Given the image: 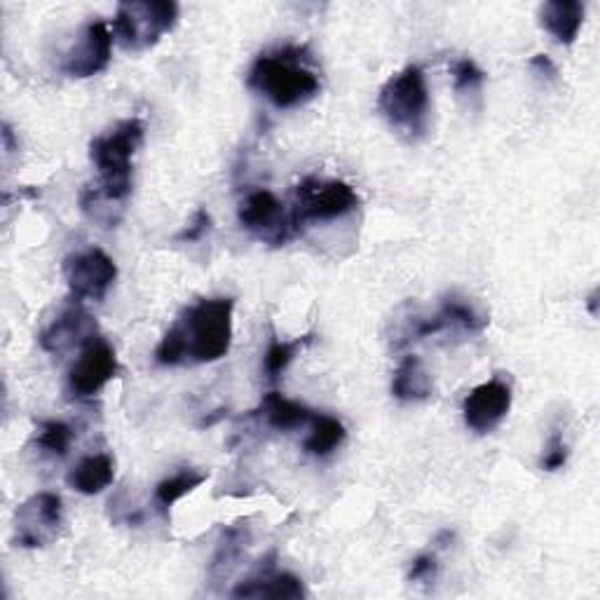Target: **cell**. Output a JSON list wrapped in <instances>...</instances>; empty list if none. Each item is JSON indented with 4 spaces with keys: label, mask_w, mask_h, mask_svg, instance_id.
<instances>
[{
    "label": "cell",
    "mask_w": 600,
    "mask_h": 600,
    "mask_svg": "<svg viewBox=\"0 0 600 600\" xmlns=\"http://www.w3.org/2000/svg\"><path fill=\"white\" fill-rule=\"evenodd\" d=\"M585 12L587 8L579 0H549L539 8V22L556 43L572 45L585 24Z\"/></svg>",
    "instance_id": "9a60e30c"
},
{
    "label": "cell",
    "mask_w": 600,
    "mask_h": 600,
    "mask_svg": "<svg viewBox=\"0 0 600 600\" xmlns=\"http://www.w3.org/2000/svg\"><path fill=\"white\" fill-rule=\"evenodd\" d=\"M94 335H97V322L83 308H68L54 319L38 341L45 352L64 354L75 345H85Z\"/></svg>",
    "instance_id": "4fadbf2b"
},
{
    "label": "cell",
    "mask_w": 600,
    "mask_h": 600,
    "mask_svg": "<svg viewBox=\"0 0 600 600\" xmlns=\"http://www.w3.org/2000/svg\"><path fill=\"white\" fill-rule=\"evenodd\" d=\"M247 539H249V531L242 528V525H231V528H225L221 535V542H218L216 556L212 560V572L221 570V572L228 575V570L235 566V560L239 558Z\"/></svg>",
    "instance_id": "cb8c5ba5"
},
{
    "label": "cell",
    "mask_w": 600,
    "mask_h": 600,
    "mask_svg": "<svg viewBox=\"0 0 600 600\" xmlns=\"http://www.w3.org/2000/svg\"><path fill=\"white\" fill-rule=\"evenodd\" d=\"M439 566H437V558L431 554H422L418 556L416 560L410 562V570H408V579L410 581H429L435 579Z\"/></svg>",
    "instance_id": "83f0119b"
},
{
    "label": "cell",
    "mask_w": 600,
    "mask_h": 600,
    "mask_svg": "<svg viewBox=\"0 0 600 600\" xmlns=\"http://www.w3.org/2000/svg\"><path fill=\"white\" fill-rule=\"evenodd\" d=\"M235 298H202L183 310L156 350L160 366L214 364L233 345Z\"/></svg>",
    "instance_id": "6da1fadb"
},
{
    "label": "cell",
    "mask_w": 600,
    "mask_h": 600,
    "mask_svg": "<svg viewBox=\"0 0 600 600\" xmlns=\"http://www.w3.org/2000/svg\"><path fill=\"white\" fill-rule=\"evenodd\" d=\"M179 3L174 0H135L120 3L113 19V35L125 50L141 52L160 43L179 22Z\"/></svg>",
    "instance_id": "5b68a950"
},
{
    "label": "cell",
    "mask_w": 600,
    "mask_h": 600,
    "mask_svg": "<svg viewBox=\"0 0 600 600\" xmlns=\"http://www.w3.org/2000/svg\"><path fill=\"white\" fill-rule=\"evenodd\" d=\"M485 83V73L479 68V64L474 60H458L453 64V87L460 94H474L481 92Z\"/></svg>",
    "instance_id": "d4e9b609"
},
{
    "label": "cell",
    "mask_w": 600,
    "mask_h": 600,
    "mask_svg": "<svg viewBox=\"0 0 600 600\" xmlns=\"http://www.w3.org/2000/svg\"><path fill=\"white\" fill-rule=\"evenodd\" d=\"M439 314L443 317V322H446L448 329L479 333V331H483L488 326V319L474 306H469L464 298H458V296L443 298Z\"/></svg>",
    "instance_id": "44dd1931"
},
{
    "label": "cell",
    "mask_w": 600,
    "mask_h": 600,
    "mask_svg": "<svg viewBox=\"0 0 600 600\" xmlns=\"http://www.w3.org/2000/svg\"><path fill=\"white\" fill-rule=\"evenodd\" d=\"M73 443V429L62 420H45L38 425L35 446L43 448V453L54 458H64Z\"/></svg>",
    "instance_id": "603a6c76"
},
{
    "label": "cell",
    "mask_w": 600,
    "mask_h": 600,
    "mask_svg": "<svg viewBox=\"0 0 600 600\" xmlns=\"http://www.w3.org/2000/svg\"><path fill=\"white\" fill-rule=\"evenodd\" d=\"M3 143H6L8 153H12V150H14V137H12V127L8 122L3 125Z\"/></svg>",
    "instance_id": "f546056e"
},
{
    "label": "cell",
    "mask_w": 600,
    "mask_h": 600,
    "mask_svg": "<svg viewBox=\"0 0 600 600\" xmlns=\"http://www.w3.org/2000/svg\"><path fill=\"white\" fill-rule=\"evenodd\" d=\"M212 225H214L212 214L206 212V210H197L195 216H193V221H191V225H188V228L183 233H179L176 239L179 242H200V239H204L206 235L212 233Z\"/></svg>",
    "instance_id": "4316f807"
},
{
    "label": "cell",
    "mask_w": 600,
    "mask_h": 600,
    "mask_svg": "<svg viewBox=\"0 0 600 600\" xmlns=\"http://www.w3.org/2000/svg\"><path fill=\"white\" fill-rule=\"evenodd\" d=\"M62 270L75 300H104L118 279L116 260L99 247L66 256Z\"/></svg>",
    "instance_id": "9c48e42d"
},
{
    "label": "cell",
    "mask_w": 600,
    "mask_h": 600,
    "mask_svg": "<svg viewBox=\"0 0 600 600\" xmlns=\"http://www.w3.org/2000/svg\"><path fill=\"white\" fill-rule=\"evenodd\" d=\"M113 56V31L104 22V19H94L89 22L78 41L71 45V50L64 54L62 71L68 78H94L108 68Z\"/></svg>",
    "instance_id": "7c38bea8"
},
{
    "label": "cell",
    "mask_w": 600,
    "mask_h": 600,
    "mask_svg": "<svg viewBox=\"0 0 600 600\" xmlns=\"http://www.w3.org/2000/svg\"><path fill=\"white\" fill-rule=\"evenodd\" d=\"M247 85L277 108H298L314 99L322 83L310 66L306 47H281L260 54L254 62Z\"/></svg>",
    "instance_id": "7a4b0ae2"
},
{
    "label": "cell",
    "mask_w": 600,
    "mask_h": 600,
    "mask_svg": "<svg viewBox=\"0 0 600 600\" xmlns=\"http://www.w3.org/2000/svg\"><path fill=\"white\" fill-rule=\"evenodd\" d=\"M531 66H533L539 75H544V78H549V81H556V78H558V68H556V64L551 62V56H547V54H535L533 60H531Z\"/></svg>",
    "instance_id": "f1b7e54d"
},
{
    "label": "cell",
    "mask_w": 600,
    "mask_h": 600,
    "mask_svg": "<svg viewBox=\"0 0 600 600\" xmlns=\"http://www.w3.org/2000/svg\"><path fill=\"white\" fill-rule=\"evenodd\" d=\"M237 221L244 231L270 247H285L300 233L291 210H287L275 193L262 191V188L244 195L237 206Z\"/></svg>",
    "instance_id": "52a82bcc"
},
{
    "label": "cell",
    "mask_w": 600,
    "mask_h": 600,
    "mask_svg": "<svg viewBox=\"0 0 600 600\" xmlns=\"http://www.w3.org/2000/svg\"><path fill=\"white\" fill-rule=\"evenodd\" d=\"M233 598H275V600H300L306 598V587L291 572H277L272 562L247 577L233 589Z\"/></svg>",
    "instance_id": "5bb4252c"
},
{
    "label": "cell",
    "mask_w": 600,
    "mask_h": 600,
    "mask_svg": "<svg viewBox=\"0 0 600 600\" xmlns=\"http://www.w3.org/2000/svg\"><path fill=\"white\" fill-rule=\"evenodd\" d=\"M312 338L314 335L310 333V335H303V338H296V341H291V343L272 341L268 352H266V360H262V371H266L268 378L277 381L279 375L291 366V362L296 360V356L312 343Z\"/></svg>",
    "instance_id": "7402d4cb"
},
{
    "label": "cell",
    "mask_w": 600,
    "mask_h": 600,
    "mask_svg": "<svg viewBox=\"0 0 600 600\" xmlns=\"http://www.w3.org/2000/svg\"><path fill=\"white\" fill-rule=\"evenodd\" d=\"M64 523L62 497L35 493L14 512V544L22 549H45L60 537Z\"/></svg>",
    "instance_id": "ba28073f"
},
{
    "label": "cell",
    "mask_w": 600,
    "mask_h": 600,
    "mask_svg": "<svg viewBox=\"0 0 600 600\" xmlns=\"http://www.w3.org/2000/svg\"><path fill=\"white\" fill-rule=\"evenodd\" d=\"M378 106L392 129L416 141L427 131L429 89L420 66H406L381 87Z\"/></svg>",
    "instance_id": "277c9868"
},
{
    "label": "cell",
    "mask_w": 600,
    "mask_h": 600,
    "mask_svg": "<svg viewBox=\"0 0 600 600\" xmlns=\"http://www.w3.org/2000/svg\"><path fill=\"white\" fill-rule=\"evenodd\" d=\"M435 392L431 375L420 362V356H404V362L394 371L392 394L399 401H425Z\"/></svg>",
    "instance_id": "e0dca14e"
},
{
    "label": "cell",
    "mask_w": 600,
    "mask_h": 600,
    "mask_svg": "<svg viewBox=\"0 0 600 600\" xmlns=\"http://www.w3.org/2000/svg\"><path fill=\"white\" fill-rule=\"evenodd\" d=\"M293 218L298 223V228L303 231L306 223H317V221H335L343 218L350 212L360 210V195H356L354 188L345 181H335V179H317L308 176L296 185L293 193Z\"/></svg>",
    "instance_id": "8992f818"
},
{
    "label": "cell",
    "mask_w": 600,
    "mask_h": 600,
    "mask_svg": "<svg viewBox=\"0 0 600 600\" xmlns=\"http://www.w3.org/2000/svg\"><path fill=\"white\" fill-rule=\"evenodd\" d=\"M568 446L566 441H562V435L560 431H554L547 448H544V456H542V462L539 467L544 469V472H558V469H562L568 464Z\"/></svg>",
    "instance_id": "484cf974"
},
{
    "label": "cell",
    "mask_w": 600,
    "mask_h": 600,
    "mask_svg": "<svg viewBox=\"0 0 600 600\" xmlns=\"http://www.w3.org/2000/svg\"><path fill=\"white\" fill-rule=\"evenodd\" d=\"M512 383L504 378V373H497L495 378L476 385L464 397L462 416L464 425L476 431V435H491L493 429L502 425V420L512 410Z\"/></svg>",
    "instance_id": "8fae6325"
},
{
    "label": "cell",
    "mask_w": 600,
    "mask_h": 600,
    "mask_svg": "<svg viewBox=\"0 0 600 600\" xmlns=\"http://www.w3.org/2000/svg\"><path fill=\"white\" fill-rule=\"evenodd\" d=\"M116 479V462L108 453L87 456L68 472V485L81 495H99Z\"/></svg>",
    "instance_id": "2e32d148"
},
{
    "label": "cell",
    "mask_w": 600,
    "mask_h": 600,
    "mask_svg": "<svg viewBox=\"0 0 600 600\" xmlns=\"http://www.w3.org/2000/svg\"><path fill=\"white\" fill-rule=\"evenodd\" d=\"M206 479H210V474H206V472H200V469L188 467V469H181V472H176L174 476L160 481L156 485V504L160 506V512L169 514V510H172V506L179 500H183L185 495H191L195 488L206 483Z\"/></svg>",
    "instance_id": "ffe728a7"
},
{
    "label": "cell",
    "mask_w": 600,
    "mask_h": 600,
    "mask_svg": "<svg viewBox=\"0 0 600 600\" xmlns=\"http://www.w3.org/2000/svg\"><path fill=\"white\" fill-rule=\"evenodd\" d=\"M258 413L277 431H291V429L303 427V425L312 422V416H314L308 406L281 397L279 392H268L260 401Z\"/></svg>",
    "instance_id": "ac0fdd59"
},
{
    "label": "cell",
    "mask_w": 600,
    "mask_h": 600,
    "mask_svg": "<svg viewBox=\"0 0 600 600\" xmlns=\"http://www.w3.org/2000/svg\"><path fill=\"white\" fill-rule=\"evenodd\" d=\"M587 306H589L591 317H598V289L591 291V296H589V300H587Z\"/></svg>",
    "instance_id": "4dcf8cb0"
},
{
    "label": "cell",
    "mask_w": 600,
    "mask_h": 600,
    "mask_svg": "<svg viewBox=\"0 0 600 600\" xmlns=\"http://www.w3.org/2000/svg\"><path fill=\"white\" fill-rule=\"evenodd\" d=\"M345 439L347 431L341 420L333 416H324V413H317V416H312V431L303 446L310 456L326 458L335 448H341Z\"/></svg>",
    "instance_id": "d6986e66"
},
{
    "label": "cell",
    "mask_w": 600,
    "mask_h": 600,
    "mask_svg": "<svg viewBox=\"0 0 600 600\" xmlns=\"http://www.w3.org/2000/svg\"><path fill=\"white\" fill-rule=\"evenodd\" d=\"M143 122L129 118L94 137L89 143V160L99 174V181L94 185L120 204H127L131 195V172H135V156L143 143Z\"/></svg>",
    "instance_id": "3957f363"
},
{
    "label": "cell",
    "mask_w": 600,
    "mask_h": 600,
    "mask_svg": "<svg viewBox=\"0 0 600 600\" xmlns=\"http://www.w3.org/2000/svg\"><path fill=\"white\" fill-rule=\"evenodd\" d=\"M120 371L118 354L101 335H94L83 345L81 356L68 371V394L75 399H87L99 394Z\"/></svg>",
    "instance_id": "30bf717a"
}]
</instances>
